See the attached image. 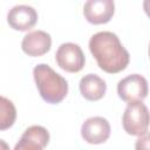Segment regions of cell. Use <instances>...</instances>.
<instances>
[{
    "label": "cell",
    "mask_w": 150,
    "mask_h": 150,
    "mask_svg": "<svg viewBox=\"0 0 150 150\" xmlns=\"http://www.w3.org/2000/svg\"><path fill=\"white\" fill-rule=\"evenodd\" d=\"M89 50L98 67L109 74H116L127 68L130 61L128 50L112 32H98L89 40Z\"/></svg>",
    "instance_id": "cell-1"
},
{
    "label": "cell",
    "mask_w": 150,
    "mask_h": 150,
    "mask_svg": "<svg viewBox=\"0 0 150 150\" xmlns=\"http://www.w3.org/2000/svg\"><path fill=\"white\" fill-rule=\"evenodd\" d=\"M33 76L40 96L47 103L57 104L67 96L68 82L48 64H36L33 69Z\"/></svg>",
    "instance_id": "cell-2"
},
{
    "label": "cell",
    "mask_w": 150,
    "mask_h": 150,
    "mask_svg": "<svg viewBox=\"0 0 150 150\" xmlns=\"http://www.w3.org/2000/svg\"><path fill=\"white\" fill-rule=\"evenodd\" d=\"M123 129L131 136H143L148 134L149 111L144 103H129L122 116Z\"/></svg>",
    "instance_id": "cell-3"
},
{
    "label": "cell",
    "mask_w": 150,
    "mask_h": 150,
    "mask_svg": "<svg viewBox=\"0 0 150 150\" xmlns=\"http://www.w3.org/2000/svg\"><path fill=\"white\" fill-rule=\"evenodd\" d=\"M117 94L128 104L142 102L148 95V82L139 74L128 75L117 83Z\"/></svg>",
    "instance_id": "cell-4"
},
{
    "label": "cell",
    "mask_w": 150,
    "mask_h": 150,
    "mask_svg": "<svg viewBox=\"0 0 150 150\" xmlns=\"http://www.w3.org/2000/svg\"><path fill=\"white\" fill-rule=\"evenodd\" d=\"M55 60L57 66L68 73L80 71L84 67L86 62L81 47L73 42L62 43L55 53Z\"/></svg>",
    "instance_id": "cell-5"
},
{
    "label": "cell",
    "mask_w": 150,
    "mask_h": 150,
    "mask_svg": "<svg viewBox=\"0 0 150 150\" xmlns=\"http://www.w3.org/2000/svg\"><path fill=\"white\" fill-rule=\"evenodd\" d=\"M81 136L89 144H102L110 136V124L104 117H89L81 127Z\"/></svg>",
    "instance_id": "cell-6"
},
{
    "label": "cell",
    "mask_w": 150,
    "mask_h": 150,
    "mask_svg": "<svg viewBox=\"0 0 150 150\" xmlns=\"http://www.w3.org/2000/svg\"><path fill=\"white\" fill-rule=\"evenodd\" d=\"M115 12L112 0H88L83 6V15L93 25H102L110 21Z\"/></svg>",
    "instance_id": "cell-7"
},
{
    "label": "cell",
    "mask_w": 150,
    "mask_h": 150,
    "mask_svg": "<svg viewBox=\"0 0 150 150\" xmlns=\"http://www.w3.org/2000/svg\"><path fill=\"white\" fill-rule=\"evenodd\" d=\"M48 142V130L42 125H32L23 131L13 150H43Z\"/></svg>",
    "instance_id": "cell-8"
},
{
    "label": "cell",
    "mask_w": 150,
    "mask_h": 150,
    "mask_svg": "<svg viewBox=\"0 0 150 150\" xmlns=\"http://www.w3.org/2000/svg\"><path fill=\"white\" fill-rule=\"evenodd\" d=\"M38 21L36 11L28 5H16L12 7L7 14V22L15 30H28L35 26Z\"/></svg>",
    "instance_id": "cell-9"
},
{
    "label": "cell",
    "mask_w": 150,
    "mask_h": 150,
    "mask_svg": "<svg viewBox=\"0 0 150 150\" xmlns=\"http://www.w3.org/2000/svg\"><path fill=\"white\" fill-rule=\"evenodd\" d=\"M52 47V38L45 30H33L26 34L21 42L22 50L28 56L45 55Z\"/></svg>",
    "instance_id": "cell-10"
},
{
    "label": "cell",
    "mask_w": 150,
    "mask_h": 150,
    "mask_svg": "<svg viewBox=\"0 0 150 150\" xmlns=\"http://www.w3.org/2000/svg\"><path fill=\"white\" fill-rule=\"evenodd\" d=\"M80 91L81 95L88 101L101 100L107 90V84L103 79L96 74H87L80 80Z\"/></svg>",
    "instance_id": "cell-11"
},
{
    "label": "cell",
    "mask_w": 150,
    "mask_h": 150,
    "mask_svg": "<svg viewBox=\"0 0 150 150\" xmlns=\"http://www.w3.org/2000/svg\"><path fill=\"white\" fill-rule=\"evenodd\" d=\"M16 120V108L7 97L0 96V130L9 129Z\"/></svg>",
    "instance_id": "cell-12"
},
{
    "label": "cell",
    "mask_w": 150,
    "mask_h": 150,
    "mask_svg": "<svg viewBox=\"0 0 150 150\" xmlns=\"http://www.w3.org/2000/svg\"><path fill=\"white\" fill-rule=\"evenodd\" d=\"M135 148H136V150H149V136H148V134L139 136V138L136 141Z\"/></svg>",
    "instance_id": "cell-13"
},
{
    "label": "cell",
    "mask_w": 150,
    "mask_h": 150,
    "mask_svg": "<svg viewBox=\"0 0 150 150\" xmlns=\"http://www.w3.org/2000/svg\"><path fill=\"white\" fill-rule=\"evenodd\" d=\"M0 150H9V145L4 139H0Z\"/></svg>",
    "instance_id": "cell-14"
}]
</instances>
